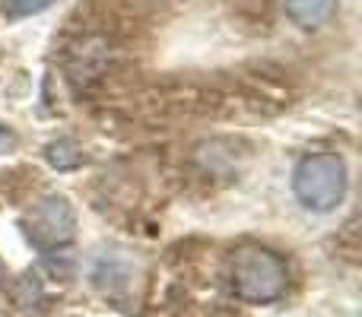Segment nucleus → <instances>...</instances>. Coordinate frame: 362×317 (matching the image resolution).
I'll list each match as a JSON object with an SVG mask.
<instances>
[{"label":"nucleus","mask_w":362,"mask_h":317,"mask_svg":"<svg viewBox=\"0 0 362 317\" xmlns=\"http://www.w3.org/2000/svg\"><path fill=\"white\" fill-rule=\"evenodd\" d=\"M340 0H283V10L299 29H321L334 19Z\"/></svg>","instance_id":"4"},{"label":"nucleus","mask_w":362,"mask_h":317,"mask_svg":"<svg viewBox=\"0 0 362 317\" xmlns=\"http://www.w3.org/2000/svg\"><path fill=\"white\" fill-rule=\"evenodd\" d=\"M229 280L235 299L248 305H267L276 301L289 286V270L276 251L264 244H242L229 261Z\"/></svg>","instance_id":"1"},{"label":"nucleus","mask_w":362,"mask_h":317,"mask_svg":"<svg viewBox=\"0 0 362 317\" xmlns=\"http://www.w3.org/2000/svg\"><path fill=\"white\" fill-rule=\"evenodd\" d=\"M42 299V282H38L35 273H25L23 280L16 282V289H13V301H16L19 308H29L32 301Z\"/></svg>","instance_id":"6"},{"label":"nucleus","mask_w":362,"mask_h":317,"mask_svg":"<svg viewBox=\"0 0 362 317\" xmlns=\"http://www.w3.org/2000/svg\"><path fill=\"white\" fill-rule=\"evenodd\" d=\"M293 193L305 210L331 213L346 197V162L337 152H312L293 168Z\"/></svg>","instance_id":"2"},{"label":"nucleus","mask_w":362,"mask_h":317,"mask_svg":"<svg viewBox=\"0 0 362 317\" xmlns=\"http://www.w3.org/2000/svg\"><path fill=\"white\" fill-rule=\"evenodd\" d=\"M4 280H6V267L0 263V286H4Z\"/></svg>","instance_id":"9"},{"label":"nucleus","mask_w":362,"mask_h":317,"mask_svg":"<svg viewBox=\"0 0 362 317\" xmlns=\"http://www.w3.org/2000/svg\"><path fill=\"white\" fill-rule=\"evenodd\" d=\"M45 159H48V165L57 168V172H74V168L83 165V150L74 143V140L61 137V140H51V143L45 146Z\"/></svg>","instance_id":"5"},{"label":"nucleus","mask_w":362,"mask_h":317,"mask_svg":"<svg viewBox=\"0 0 362 317\" xmlns=\"http://www.w3.org/2000/svg\"><path fill=\"white\" fill-rule=\"evenodd\" d=\"M13 150H16V133L0 124V156H6V152H13Z\"/></svg>","instance_id":"8"},{"label":"nucleus","mask_w":362,"mask_h":317,"mask_svg":"<svg viewBox=\"0 0 362 317\" xmlns=\"http://www.w3.org/2000/svg\"><path fill=\"white\" fill-rule=\"evenodd\" d=\"M23 232H25V241L32 248L45 251V254L67 248L76 238V213L70 206V200L61 197V193L42 197L23 216Z\"/></svg>","instance_id":"3"},{"label":"nucleus","mask_w":362,"mask_h":317,"mask_svg":"<svg viewBox=\"0 0 362 317\" xmlns=\"http://www.w3.org/2000/svg\"><path fill=\"white\" fill-rule=\"evenodd\" d=\"M51 0H4V13L10 19H23V16H35L48 6Z\"/></svg>","instance_id":"7"}]
</instances>
